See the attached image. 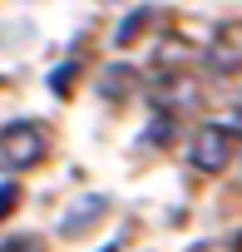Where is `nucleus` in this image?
Returning <instances> with one entry per match:
<instances>
[{
  "instance_id": "nucleus-1",
  "label": "nucleus",
  "mask_w": 242,
  "mask_h": 252,
  "mask_svg": "<svg viewBox=\"0 0 242 252\" xmlns=\"http://www.w3.org/2000/svg\"><path fill=\"white\" fill-rule=\"evenodd\" d=\"M50 149V134H45V124L35 119H10L5 129H0V173H25L45 158Z\"/></svg>"
},
{
  "instance_id": "nucleus-2",
  "label": "nucleus",
  "mask_w": 242,
  "mask_h": 252,
  "mask_svg": "<svg viewBox=\"0 0 242 252\" xmlns=\"http://www.w3.org/2000/svg\"><path fill=\"white\" fill-rule=\"evenodd\" d=\"M237 129H232V124H203V129L193 134V168L198 173H222L232 158H237Z\"/></svg>"
},
{
  "instance_id": "nucleus-3",
  "label": "nucleus",
  "mask_w": 242,
  "mask_h": 252,
  "mask_svg": "<svg viewBox=\"0 0 242 252\" xmlns=\"http://www.w3.org/2000/svg\"><path fill=\"white\" fill-rule=\"evenodd\" d=\"M203 64L212 74H237L242 69V20H222L212 40L203 45Z\"/></svg>"
},
{
  "instance_id": "nucleus-4",
  "label": "nucleus",
  "mask_w": 242,
  "mask_h": 252,
  "mask_svg": "<svg viewBox=\"0 0 242 252\" xmlns=\"http://www.w3.org/2000/svg\"><path fill=\"white\" fill-rule=\"evenodd\" d=\"M99 89H104V99L134 94V69H129V64H109V69H104V84H99Z\"/></svg>"
},
{
  "instance_id": "nucleus-5",
  "label": "nucleus",
  "mask_w": 242,
  "mask_h": 252,
  "mask_svg": "<svg viewBox=\"0 0 242 252\" xmlns=\"http://www.w3.org/2000/svg\"><path fill=\"white\" fill-rule=\"evenodd\" d=\"M149 20H153V10H134L124 25H119V45H134V40H139V30H144Z\"/></svg>"
},
{
  "instance_id": "nucleus-6",
  "label": "nucleus",
  "mask_w": 242,
  "mask_h": 252,
  "mask_svg": "<svg viewBox=\"0 0 242 252\" xmlns=\"http://www.w3.org/2000/svg\"><path fill=\"white\" fill-rule=\"evenodd\" d=\"M99 213H104V198H94V203H89V208H84V203H79V208H74V213H69V218H64V222H60V227H64V232H74V227H79V222H94V218H99Z\"/></svg>"
},
{
  "instance_id": "nucleus-7",
  "label": "nucleus",
  "mask_w": 242,
  "mask_h": 252,
  "mask_svg": "<svg viewBox=\"0 0 242 252\" xmlns=\"http://www.w3.org/2000/svg\"><path fill=\"white\" fill-rule=\"evenodd\" d=\"M0 252H45V242L35 232H20V237H5L0 242Z\"/></svg>"
},
{
  "instance_id": "nucleus-8",
  "label": "nucleus",
  "mask_w": 242,
  "mask_h": 252,
  "mask_svg": "<svg viewBox=\"0 0 242 252\" xmlns=\"http://www.w3.org/2000/svg\"><path fill=\"white\" fill-rule=\"evenodd\" d=\"M15 203H20V188L5 178V183H0V218H10V213H15Z\"/></svg>"
},
{
  "instance_id": "nucleus-9",
  "label": "nucleus",
  "mask_w": 242,
  "mask_h": 252,
  "mask_svg": "<svg viewBox=\"0 0 242 252\" xmlns=\"http://www.w3.org/2000/svg\"><path fill=\"white\" fill-rule=\"evenodd\" d=\"M69 79H74V69L64 64V69H55V94H69Z\"/></svg>"
},
{
  "instance_id": "nucleus-10",
  "label": "nucleus",
  "mask_w": 242,
  "mask_h": 252,
  "mask_svg": "<svg viewBox=\"0 0 242 252\" xmlns=\"http://www.w3.org/2000/svg\"><path fill=\"white\" fill-rule=\"evenodd\" d=\"M232 129H237V134H242V99H237V104H232Z\"/></svg>"
},
{
  "instance_id": "nucleus-11",
  "label": "nucleus",
  "mask_w": 242,
  "mask_h": 252,
  "mask_svg": "<svg viewBox=\"0 0 242 252\" xmlns=\"http://www.w3.org/2000/svg\"><path fill=\"white\" fill-rule=\"evenodd\" d=\"M99 252H119V247H114V242H109V247H99Z\"/></svg>"
},
{
  "instance_id": "nucleus-12",
  "label": "nucleus",
  "mask_w": 242,
  "mask_h": 252,
  "mask_svg": "<svg viewBox=\"0 0 242 252\" xmlns=\"http://www.w3.org/2000/svg\"><path fill=\"white\" fill-rule=\"evenodd\" d=\"M232 247H237V252H242V232H237V242H232Z\"/></svg>"
}]
</instances>
